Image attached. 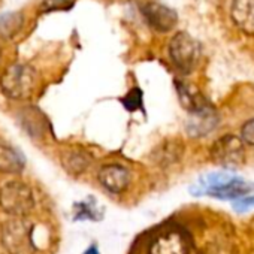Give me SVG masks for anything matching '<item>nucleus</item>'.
<instances>
[{"label":"nucleus","instance_id":"nucleus-1","mask_svg":"<svg viewBox=\"0 0 254 254\" xmlns=\"http://www.w3.org/2000/svg\"><path fill=\"white\" fill-rule=\"evenodd\" d=\"M253 184L235 175L230 171L212 172L200 177L191 187L194 196H211L221 200H238L245 197L253 190Z\"/></svg>","mask_w":254,"mask_h":254},{"label":"nucleus","instance_id":"nucleus-2","mask_svg":"<svg viewBox=\"0 0 254 254\" xmlns=\"http://www.w3.org/2000/svg\"><path fill=\"white\" fill-rule=\"evenodd\" d=\"M38 84V75L29 64H12L0 76V88L3 94L14 100L29 99Z\"/></svg>","mask_w":254,"mask_h":254},{"label":"nucleus","instance_id":"nucleus-3","mask_svg":"<svg viewBox=\"0 0 254 254\" xmlns=\"http://www.w3.org/2000/svg\"><path fill=\"white\" fill-rule=\"evenodd\" d=\"M35 206L32 189L21 181H9L0 189V208L12 218H26Z\"/></svg>","mask_w":254,"mask_h":254},{"label":"nucleus","instance_id":"nucleus-4","mask_svg":"<svg viewBox=\"0 0 254 254\" xmlns=\"http://www.w3.org/2000/svg\"><path fill=\"white\" fill-rule=\"evenodd\" d=\"M2 244L9 254H32L33 226L26 218H12L2 229Z\"/></svg>","mask_w":254,"mask_h":254},{"label":"nucleus","instance_id":"nucleus-5","mask_svg":"<svg viewBox=\"0 0 254 254\" xmlns=\"http://www.w3.org/2000/svg\"><path fill=\"white\" fill-rule=\"evenodd\" d=\"M169 57L181 73H190L199 62L200 47L187 32H178L171 39Z\"/></svg>","mask_w":254,"mask_h":254},{"label":"nucleus","instance_id":"nucleus-6","mask_svg":"<svg viewBox=\"0 0 254 254\" xmlns=\"http://www.w3.org/2000/svg\"><path fill=\"white\" fill-rule=\"evenodd\" d=\"M211 159L224 168H235L244 163L245 150L241 138L235 135H224L218 138L211 147Z\"/></svg>","mask_w":254,"mask_h":254},{"label":"nucleus","instance_id":"nucleus-7","mask_svg":"<svg viewBox=\"0 0 254 254\" xmlns=\"http://www.w3.org/2000/svg\"><path fill=\"white\" fill-rule=\"evenodd\" d=\"M130 171L118 163L105 165L97 172L100 186L112 194L124 193L130 184Z\"/></svg>","mask_w":254,"mask_h":254},{"label":"nucleus","instance_id":"nucleus-8","mask_svg":"<svg viewBox=\"0 0 254 254\" xmlns=\"http://www.w3.org/2000/svg\"><path fill=\"white\" fill-rule=\"evenodd\" d=\"M142 14L145 17V21L150 24V27H153L159 33L171 32L178 23L177 12L172 8L162 5L159 2H150L144 5Z\"/></svg>","mask_w":254,"mask_h":254},{"label":"nucleus","instance_id":"nucleus-9","mask_svg":"<svg viewBox=\"0 0 254 254\" xmlns=\"http://www.w3.org/2000/svg\"><path fill=\"white\" fill-rule=\"evenodd\" d=\"M218 124V115L217 112L208 105H202L196 111L190 112V118L186 124V129L189 135L194 138H202L211 133Z\"/></svg>","mask_w":254,"mask_h":254},{"label":"nucleus","instance_id":"nucleus-10","mask_svg":"<svg viewBox=\"0 0 254 254\" xmlns=\"http://www.w3.org/2000/svg\"><path fill=\"white\" fill-rule=\"evenodd\" d=\"M230 15L241 32L254 36V0H233Z\"/></svg>","mask_w":254,"mask_h":254},{"label":"nucleus","instance_id":"nucleus-11","mask_svg":"<svg viewBox=\"0 0 254 254\" xmlns=\"http://www.w3.org/2000/svg\"><path fill=\"white\" fill-rule=\"evenodd\" d=\"M150 254H187V245L180 233L168 232L153 242Z\"/></svg>","mask_w":254,"mask_h":254},{"label":"nucleus","instance_id":"nucleus-12","mask_svg":"<svg viewBox=\"0 0 254 254\" xmlns=\"http://www.w3.org/2000/svg\"><path fill=\"white\" fill-rule=\"evenodd\" d=\"M26 166L24 156L8 144H0V172L20 174Z\"/></svg>","mask_w":254,"mask_h":254},{"label":"nucleus","instance_id":"nucleus-13","mask_svg":"<svg viewBox=\"0 0 254 254\" xmlns=\"http://www.w3.org/2000/svg\"><path fill=\"white\" fill-rule=\"evenodd\" d=\"M24 24V17L20 12H8L0 17V36L9 39L15 36Z\"/></svg>","mask_w":254,"mask_h":254},{"label":"nucleus","instance_id":"nucleus-14","mask_svg":"<svg viewBox=\"0 0 254 254\" xmlns=\"http://www.w3.org/2000/svg\"><path fill=\"white\" fill-rule=\"evenodd\" d=\"M62 160H63L66 171L72 174H81L87 171L90 166V157L81 151H69L67 154H64Z\"/></svg>","mask_w":254,"mask_h":254},{"label":"nucleus","instance_id":"nucleus-15","mask_svg":"<svg viewBox=\"0 0 254 254\" xmlns=\"http://www.w3.org/2000/svg\"><path fill=\"white\" fill-rule=\"evenodd\" d=\"M73 217H75V220H97L99 218L97 202L93 197H88L87 200L75 203L73 205Z\"/></svg>","mask_w":254,"mask_h":254},{"label":"nucleus","instance_id":"nucleus-16","mask_svg":"<svg viewBox=\"0 0 254 254\" xmlns=\"http://www.w3.org/2000/svg\"><path fill=\"white\" fill-rule=\"evenodd\" d=\"M42 115H39V112L36 111H32V112H24V118L21 120L23 121V126L24 129H27L30 132V135H42L44 133V124H45V120L42 121H38Z\"/></svg>","mask_w":254,"mask_h":254},{"label":"nucleus","instance_id":"nucleus-17","mask_svg":"<svg viewBox=\"0 0 254 254\" xmlns=\"http://www.w3.org/2000/svg\"><path fill=\"white\" fill-rule=\"evenodd\" d=\"M121 103L124 105V108L127 111H130V112H133L136 109H142L144 108V105H142V91L139 88H132L121 99Z\"/></svg>","mask_w":254,"mask_h":254},{"label":"nucleus","instance_id":"nucleus-18","mask_svg":"<svg viewBox=\"0 0 254 254\" xmlns=\"http://www.w3.org/2000/svg\"><path fill=\"white\" fill-rule=\"evenodd\" d=\"M76 0H42V12H56V11H69L75 6Z\"/></svg>","mask_w":254,"mask_h":254},{"label":"nucleus","instance_id":"nucleus-19","mask_svg":"<svg viewBox=\"0 0 254 254\" xmlns=\"http://www.w3.org/2000/svg\"><path fill=\"white\" fill-rule=\"evenodd\" d=\"M241 141L250 147H254V118L248 120L241 129Z\"/></svg>","mask_w":254,"mask_h":254},{"label":"nucleus","instance_id":"nucleus-20","mask_svg":"<svg viewBox=\"0 0 254 254\" xmlns=\"http://www.w3.org/2000/svg\"><path fill=\"white\" fill-rule=\"evenodd\" d=\"M84 254H99V248H97V245H90L85 251H84Z\"/></svg>","mask_w":254,"mask_h":254},{"label":"nucleus","instance_id":"nucleus-21","mask_svg":"<svg viewBox=\"0 0 254 254\" xmlns=\"http://www.w3.org/2000/svg\"><path fill=\"white\" fill-rule=\"evenodd\" d=\"M254 206V196H251V208Z\"/></svg>","mask_w":254,"mask_h":254},{"label":"nucleus","instance_id":"nucleus-22","mask_svg":"<svg viewBox=\"0 0 254 254\" xmlns=\"http://www.w3.org/2000/svg\"><path fill=\"white\" fill-rule=\"evenodd\" d=\"M0 57H2V50H0Z\"/></svg>","mask_w":254,"mask_h":254}]
</instances>
